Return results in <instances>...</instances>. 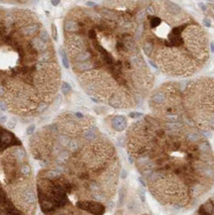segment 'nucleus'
<instances>
[{"label":"nucleus","mask_w":214,"mask_h":215,"mask_svg":"<svg viewBox=\"0 0 214 215\" xmlns=\"http://www.w3.org/2000/svg\"><path fill=\"white\" fill-rule=\"evenodd\" d=\"M78 207L83 210L89 211L94 215H102L104 213V206L97 202H91V201H84V202H79Z\"/></svg>","instance_id":"f257e3e1"},{"label":"nucleus","mask_w":214,"mask_h":215,"mask_svg":"<svg viewBox=\"0 0 214 215\" xmlns=\"http://www.w3.org/2000/svg\"><path fill=\"white\" fill-rule=\"evenodd\" d=\"M113 127L116 131H123L126 128V119L123 116H116L113 119Z\"/></svg>","instance_id":"f03ea898"},{"label":"nucleus","mask_w":214,"mask_h":215,"mask_svg":"<svg viewBox=\"0 0 214 215\" xmlns=\"http://www.w3.org/2000/svg\"><path fill=\"white\" fill-rule=\"evenodd\" d=\"M202 206H203L204 210H205L207 213H209L210 215H212L213 210H214V204H213V202H212V200H211V199L207 200V201H206Z\"/></svg>","instance_id":"7ed1b4c3"},{"label":"nucleus","mask_w":214,"mask_h":215,"mask_svg":"<svg viewBox=\"0 0 214 215\" xmlns=\"http://www.w3.org/2000/svg\"><path fill=\"white\" fill-rule=\"evenodd\" d=\"M125 195H126V191L124 189V187H122L119 191V206H122L124 204L125 201Z\"/></svg>","instance_id":"20e7f679"},{"label":"nucleus","mask_w":214,"mask_h":215,"mask_svg":"<svg viewBox=\"0 0 214 215\" xmlns=\"http://www.w3.org/2000/svg\"><path fill=\"white\" fill-rule=\"evenodd\" d=\"M198 148L199 150L201 151V152H209L210 150H211V147H210V145L207 143V142H202V143H200L199 144V146H198Z\"/></svg>","instance_id":"39448f33"},{"label":"nucleus","mask_w":214,"mask_h":215,"mask_svg":"<svg viewBox=\"0 0 214 215\" xmlns=\"http://www.w3.org/2000/svg\"><path fill=\"white\" fill-rule=\"evenodd\" d=\"M199 138H200V136L198 135L197 133L190 132L187 135V139H188L189 141H197V140H199Z\"/></svg>","instance_id":"423d86ee"},{"label":"nucleus","mask_w":214,"mask_h":215,"mask_svg":"<svg viewBox=\"0 0 214 215\" xmlns=\"http://www.w3.org/2000/svg\"><path fill=\"white\" fill-rule=\"evenodd\" d=\"M198 213H199L200 215H210L209 213H207V212L204 210V208H203V206H202V205L198 208Z\"/></svg>","instance_id":"0eeeda50"},{"label":"nucleus","mask_w":214,"mask_h":215,"mask_svg":"<svg viewBox=\"0 0 214 215\" xmlns=\"http://www.w3.org/2000/svg\"><path fill=\"white\" fill-rule=\"evenodd\" d=\"M203 24L206 26V27H210L211 26V21L209 18H204L203 19Z\"/></svg>","instance_id":"6e6552de"},{"label":"nucleus","mask_w":214,"mask_h":215,"mask_svg":"<svg viewBox=\"0 0 214 215\" xmlns=\"http://www.w3.org/2000/svg\"><path fill=\"white\" fill-rule=\"evenodd\" d=\"M52 29H53V37L55 38V40L58 39V35H57V28H56V25H52Z\"/></svg>","instance_id":"1a4fd4ad"},{"label":"nucleus","mask_w":214,"mask_h":215,"mask_svg":"<svg viewBox=\"0 0 214 215\" xmlns=\"http://www.w3.org/2000/svg\"><path fill=\"white\" fill-rule=\"evenodd\" d=\"M139 194H140V197H141V200L143 201V202H145V200H146V198H145V193L143 192V191H139Z\"/></svg>","instance_id":"9d476101"},{"label":"nucleus","mask_w":214,"mask_h":215,"mask_svg":"<svg viewBox=\"0 0 214 215\" xmlns=\"http://www.w3.org/2000/svg\"><path fill=\"white\" fill-rule=\"evenodd\" d=\"M130 116L135 118V117H141V116H143V114H141V113H131Z\"/></svg>","instance_id":"9b49d317"},{"label":"nucleus","mask_w":214,"mask_h":215,"mask_svg":"<svg viewBox=\"0 0 214 215\" xmlns=\"http://www.w3.org/2000/svg\"><path fill=\"white\" fill-rule=\"evenodd\" d=\"M199 6H200V8H201L203 11H205V10H206V8H205V6H204V4H203V3H201V2H200V3H199Z\"/></svg>","instance_id":"f8f14e48"},{"label":"nucleus","mask_w":214,"mask_h":215,"mask_svg":"<svg viewBox=\"0 0 214 215\" xmlns=\"http://www.w3.org/2000/svg\"><path fill=\"white\" fill-rule=\"evenodd\" d=\"M126 177H127V173H126V170H124V169H123V170H122V178H123V179H125Z\"/></svg>","instance_id":"ddd939ff"},{"label":"nucleus","mask_w":214,"mask_h":215,"mask_svg":"<svg viewBox=\"0 0 214 215\" xmlns=\"http://www.w3.org/2000/svg\"><path fill=\"white\" fill-rule=\"evenodd\" d=\"M210 46H211V52H212V53H214V42H212V43H211V45H210Z\"/></svg>","instance_id":"4468645a"},{"label":"nucleus","mask_w":214,"mask_h":215,"mask_svg":"<svg viewBox=\"0 0 214 215\" xmlns=\"http://www.w3.org/2000/svg\"><path fill=\"white\" fill-rule=\"evenodd\" d=\"M115 215H122V211L121 210H119V211H117V213Z\"/></svg>","instance_id":"2eb2a0df"},{"label":"nucleus","mask_w":214,"mask_h":215,"mask_svg":"<svg viewBox=\"0 0 214 215\" xmlns=\"http://www.w3.org/2000/svg\"><path fill=\"white\" fill-rule=\"evenodd\" d=\"M60 3V1H53L52 2V4H59Z\"/></svg>","instance_id":"dca6fc26"},{"label":"nucleus","mask_w":214,"mask_h":215,"mask_svg":"<svg viewBox=\"0 0 214 215\" xmlns=\"http://www.w3.org/2000/svg\"><path fill=\"white\" fill-rule=\"evenodd\" d=\"M213 9H214V7H213Z\"/></svg>","instance_id":"f3484780"}]
</instances>
